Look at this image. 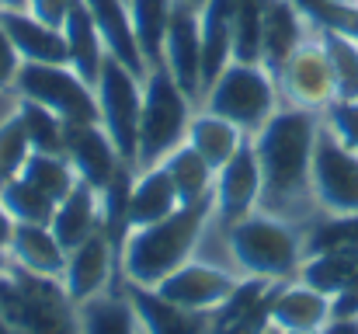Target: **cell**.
<instances>
[{
  "instance_id": "cell-46",
  "label": "cell",
  "mask_w": 358,
  "mask_h": 334,
  "mask_svg": "<svg viewBox=\"0 0 358 334\" xmlns=\"http://www.w3.org/2000/svg\"><path fill=\"white\" fill-rule=\"evenodd\" d=\"M7 268H10V251L0 247V272H7Z\"/></svg>"
},
{
  "instance_id": "cell-6",
  "label": "cell",
  "mask_w": 358,
  "mask_h": 334,
  "mask_svg": "<svg viewBox=\"0 0 358 334\" xmlns=\"http://www.w3.org/2000/svg\"><path fill=\"white\" fill-rule=\"evenodd\" d=\"M278 81L261 63H230L206 91V111L234 122L243 136H254L278 105Z\"/></svg>"
},
{
  "instance_id": "cell-34",
  "label": "cell",
  "mask_w": 358,
  "mask_h": 334,
  "mask_svg": "<svg viewBox=\"0 0 358 334\" xmlns=\"http://www.w3.org/2000/svg\"><path fill=\"white\" fill-rule=\"evenodd\" d=\"M261 39H264V0H237L234 60L237 63H261Z\"/></svg>"
},
{
  "instance_id": "cell-25",
  "label": "cell",
  "mask_w": 358,
  "mask_h": 334,
  "mask_svg": "<svg viewBox=\"0 0 358 334\" xmlns=\"http://www.w3.org/2000/svg\"><path fill=\"white\" fill-rule=\"evenodd\" d=\"M63 35H66V49H70V67L94 88L98 77H101L108 49H105V39H101V32H98V25H94L84 0L70 11V18L63 25Z\"/></svg>"
},
{
  "instance_id": "cell-44",
  "label": "cell",
  "mask_w": 358,
  "mask_h": 334,
  "mask_svg": "<svg viewBox=\"0 0 358 334\" xmlns=\"http://www.w3.org/2000/svg\"><path fill=\"white\" fill-rule=\"evenodd\" d=\"M10 233H14V220H10V213L3 209V202H0V247L10 244Z\"/></svg>"
},
{
  "instance_id": "cell-40",
  "label": "cell",
  "mask_w": 358,
  "mask_h": 334,
  "mask_svg": "<svg viewBox=\"0 0 358 334\" xmlns=\"http://www.w3.org/2000/svg\"><path fill=\"white\" fill-rule=\"evenodd\" d=\"M77 4H80V0H28V11H31L38 21H45L49 28H63L66 18H70V11H73Z\"/></svg>"
},
{
  "instance_id": "cell-49",
  "label": "cell",
  "mask_w": 358,
  "mask_h": 334,
  "mask_svg": "<svg viewBox=\"0 0 358 334\" xmlns=\"http://www.w3.org/2000/svg\"><path fill=\"white\" fill-rule=\"evenodd\" d=\"M285 334H320V331H285Z\"/></svg>"
},
{
  "instance_id": "cell-3",
  "label": "cell",
  "mask_w": 358,
  "mask_h": 334,
  "mask_svg": "<svg viewBox=\"0 0 358 334\" xmlns=\"http://www.w3.org/2000/svg\"><path fill=\"white\" fill-rule=\"evenodd\" d=\"M0 317L14 334H80V314L59 279L24 272L10 261L0 272Z\"/></svg>"
},
{
  "instance_id": "cell-4",
  "label": "cell",
  "mask_w": 358,
  "mask_h": 334,
  "mask_svg": "<svg viewBox=\"0 0 358 334\" xmlns=\"http://www.w3.org/2000/svg\"><path fill=\"white\" fill-rule=\"evenodd\" d=\"M188 95L178 88L171 70L150 67L143 81V111H139V143H136V171L160 167L181 143H188Z\"/></svg>"
},
{
  "instance_id": "cell-43",
  "label": "cell",
  "mask_w": 358,
  "mask_h": 334,
  "mask_svg": "<svg viewBox=\"0 0 358 334\" xmlns=\"http://www.w3.org/2000/svg\"><path fill=\"white\" fill-rule=\"evenodd\" d=\"M320 334H358V317H331Z\"/></svg>"
},
{
  "instance_id": "cell-33",
  "label": "cell",
  "mask_w": 358,
  "mask_h": 334,
  "mask_svg": "<svg viewBox=\"0 0 358 334\" xmlns=\"http://www.w3.org/2000/svg\"><path fill=\"white\" fill-rule=\"evenodd\" d=\"M0 202H3V209L10 213L14 223H42V226L52 223L56 206H59V202H52L42 188H35V185L24 181V178L7 181V185L0 188Z\"/></svg>"
},
{
  "instance_id": "cell-27",
  "label": "cell",
  "mask_w": 358,
  "mask_h": 334,
  "mask_svg": "<svg viewBox=\"0 0 358 334\" xmlns=\"http://www.w3.org/2000/svg\"><path fill=\"white\" fill-rule=\"evenodd\" d=\"M296 275H299V282H306L334 300L358 275V247H331V251L306 254Z\"/></svg>"
},
{
  "instance_id": "cell-22",
  "label": "cell",
  "mask_w": 358,
  "mask_h": 334,
  "mask_svg": "<svg viewBox=\"0 0 358 334\" xmlns=\"http://www.w3.org/2000/svg\"><path fill=\"white\" fill-rule=\"evenodd\" d=\"M101 39H105V49L108 56H115L119 63H125L136 77L146 81L150 67L139 53V42H136V32H132V18H129V4L125 0H84Z\"/></svg>"
},
{
  "instance_id": "cell-17",
  "label": "cell",
  "mask_w": 358,
  "mask_h": 334,
  "mask_svg": "<svg viewBox=\"0 0 358 334\" xmlns=\"http://www.w3.org/2000/svg\"><path fill=\"white\" fill-rule=\"evenodd\" d=\"M125 296L136 307L143 334H213V310H185L157 289L139 286H125Z\"/></svg>"
},
{
  "instance_id": "cell-31",
  "label": "cell",
  "mask_w": 358,
  "mask_h": 334,
  "mask_svg": "<svg viewBox=\"0 0 358 334\" xmlns=\"http://www.w3.org/2000/svg\"><path fill=\"white\" fill-rule=\"evenodd\" d=\"M21 178L31 181L35 188H42L52 202H63L77 188V181H80L77 171H73V164L66 160V153H38V150H31Z\"/></svg>"
},
{
  "instance_id": "cell-26",
  "label": "cell",
  "mask_w": 358,
  "mask_h": 334,
  "mask_svg": "<svg viewBox=\"0 0 358 334\" xmlns=\"http://www.w3.org/2000/svg\"><path fill=\"white\" fill-rule=\"evenodd\" d=\"M178 195H181V206H195V202H206V199H216V167L192 146V143H181L167 160H164Z\"/></svg>"
},
{
  "instance_id": "cell-36",
  "label": "cell",
  "mask_w": 358,
  "mask_h": 334,
  "mask_svg": "<svg viewBox=\"0 0 358 334\" xmlns=\"http://www.w3.org/2000/svg\"><path fill=\"white\" fill-rule=\"evenodd\" d=\"M317 32H320V39L331 53L341 98H358V42L341 35V32H334V28H324V25H317Z\"/></svg>"
},
{
  "instance_id": "cell-47",
  "label": "cell",
  "mask_w": 358,
  "mask_h": 334,
  "mask_svg": "<svg viewBox=\"0 0 358 334\" xmlns=\"http://www.w3.org/2000/svg\"><path fill=\"white\" fill-rule=\"evenodd\" d=\"M261 334H285V331H282V328H275V324H268V328H264Z\"/></svg>"
},
{
  "instance_id": "cell-2",
  "label": "cell",
  "mask_w": 358,
  "mask_h": 334,
  "mask_svg": "<svg viewBox=\"0 0 358 334\" xmlns=\"http://www.w3.org/2000/svg\"><path fill=\"white\" fill-rule=\"evenodd\" d=\"M213 213H216V199H206V202L174 209L160 223L129 230L119 254V268L125 275V286L157 289L174 268L192 261V251L202 240L206 220Z\"/></svg>"
},
{
  "instance_id": "cell-10",
  "label": "cell",
  "mask_w": 358,
  "mask_h": 334,
  "mask_svg": "<svg viewBox=\"0 0 358 334\" xmlns=\"http://www.w3.org/2000/svg\"><path fill=\"white\" fill-rule=\"evenodd\" d=\"M317 28V25H313ZM282 95L289 98L292 109H306V111H320L341 98V88H338V74H334V63H331V53L317 35H306L299 42V49L285 60L282 74L275 77Z\"/></svg>"
},
{
  "instance_id": "cell-16",
  "label": "cell",
  "mask_w": 358,
  "mask_h": 334,
  "mask_svg": "<svg viewBox=\"0 0 358 334\" xmlns=\"http://www.w3.org/2000/svg\"><path fill=\"white\" fill-rule=\"evenodd\" d=\"M306 11L296 0H264V39H261V67L278 77L285 60L299 49L306 32Z\"/></svg>"
},
{
  "instance_id": "cell-14",
  "label": "cell",
  "mask_w": 358,
  "mask_h": 334,
  "mask_svg": "<svg viewBox=\"0 0 358 334\" xmlns=\"http://www.w3.org/2000/svg\"><path fill=\"white\" fill-rule=\"evenodd\" d=\"M237 282L240 279H234L223 268H213L202 261H185L157 286V293L185 310H216L237 289Z\"/></svg>"
},
{
  "instance_id": "cell-30",
  "label": "cell",
  "mask_w": 358,
  "mask_h": 334,
  "mask_svg": "<svg viewBox=\"0 0 358 334\" xmlns=\"http://www.w3.org/2000/svg\"><path fill=\"white\" fill-rule=\"evenodd\" d=\"M243 139H247V136L240 132L234 122H227V118H220V115H213V111L192 118V125H188V143H192L216 171L237 153Z\"/></svg>"
},
{
  "instance_id": "cell-5",
  "label": "cell",
  "mask_w": 358,
  "mask_h": 334,
  "mask_svg": "<svg viewBox=\"0 0 358 334\" xmlns=\"http://www.w3.org/2000/svg\"><path fill=\"white\" fill-rule=\"evenodd\" d=\"M230 251L243 275L271 282H285L289 275H296L306 258L303 237L292 230V223L261 209L230 226Z\"/></svg>"
},
{
  "instance_id": "cell-38",
  "label": "cell",
  "mask_w": 358,
  "mask_h": 334,
  "mask_svg": "<svg viewBox=\"0 0 358 334\" xmlns=\"http://www.w3.org/2000/svg\"><path fill=\"white\" fill-rule=\"evenodd\" d=\"M320 122L348 146V150H355L358 153V98H338V102H331L324 115H320Z\"/></svg>"
},
{
  "instance_id": "cell-8",
  "label": "cell",
  "mask_w": 358,
  "mask_h": 334,
  "mask_svg": "<svg viewBox=\"0 0 358 334\" xmlns=\"http://www.w3.org/2000/svg\"><path fill=\"white\" fill-rule=\"evenodd\" d=\"M94 95H98V111H101V129L112 136L122 160L136 167L143 77H136L115 56H105V67H101V77L94 84Z\"/></svg>"
},
{
  "instance_id": "cell-11",
  "label": "cell",
  "mask_w": 358,
  "mask_h": 334,
  "mask_svg": "<svg viewBox=\"0 0 358 334\" xmlns=\"http://www.w3.org/2000/svg\"><path fill=\"white\" fill-rule=\"evenodd\" d=\"M164 67L178 81V88L188 98H199L202 88V32H199V11L185 0H174L171 25L164 39Z\"/></svg>"
},
{
  "instance_id": "cell-21",
  "label": "cell",
  "mask_w": 358,
  "mask_h": 334,
  "mask_svg": "<svg viewBox=\"0 0 358 334\" xmlns=\"http://www.w3.org/2000/svg\"><path fill=\"white\" fill-rule=\"evenodd\" d=\"M10 261L24 272H35V275H49V279H63V268H66V251L63 244L56 240L52 226H42V223H14V233H10Z\"/></svg>"
},
{
  "instance_id": "cell-32",
  "label": "cell",
  "mask_w": 358,
  "mask_h": 334,
  "mask_svg": "<svg viewBox=\"0 0 358 334\" xmlns=\"http://www.w3.org/2000/svg\"><path fill=\"white\" fill-rule=\"evenodd\" d=\"M14 111H17V118H21L28 139H31V150H38V153H66V122L56 111H49L38 102H28V98H21Z\"/></svg>"
},
{
  "instance_id": "cell-12",
  "label": "cell",
  "mask_w": 358,
  "mask_h": 334,
  "mask_svg": "<svg viewBox=\"0 0 358 334\" xmlns=\"http://www.w3.org/2000/svg\"><path fill=\"white\" fill-rule=\"evenodd\" d=\"M261 192H264V178H261L257 150H254V139H243L237 153L216 171V192H213L216 213L223 216V223L234 226L261 206Z\"/></svg>"
},
{
  "instance_id": "cell-9",
  "label": "cell",
  "mask_w": 358,
  "mask_h": 334,
  "mask_svg": "<svg viewBox=\"0 0 358 334\" xmlns=\"http://www.w3.org/2000/svg\"><path fill=\"white\" fill-rule=\"evenodd\" d=\"M310 188H313V206L324 209L327 216L358 213V153L348 150L324 122L313 146Z\"/></svg>"
},
{
  "instance_id": "cell-1",
  "label": "cell",
  "mask_w": 358,
  "mask_h": 334,
  "mask_svg": "<svg viewBox=\"0 0 358 334\" xmlns=\"http://www.w3.org/2000/svg\"><path fill=\"white\" fill-rule=\"evenodd\" d=\"M317 136H320V111L306 109L275 111L250 136L264 178L261 206H268V213L289 220L306 202H313L310 164H313Z\"/></svg>"
},
{
  "instance_id": "cell-29",
  "label": "cell",
  "mask_w": 358,
  "mask_h": 334,
  "mask_svg": "<svg viewBox=\"0 0 358 334\" xmlns=\"http://www.w3.org/2000/svg\"><path fill=\"white\" fill-rule=\"evenodd\" d=\"M125 4H129L132 32H136V42H139V53H143L146 67H160L174 0H125Z\"/></svg>"
},
{
  "instance_id": "cell-20",
  "label": "cell",
  "mask_w": 358,
  "mask_h": 334,
  "mask_svg": "<svg viewBox=\"0 0 358 334\" xmlns=\"http://www.w3.org/2000/svg\"><path fill=\"white\" fill-rule=\"evenodd\" d=\"M234 14L237 0H206L199 11V32H202V88L234 63Z\"/></svg>"
},
{
  "instance_id": "cell-7",
  "label": "cell",
  "mask_w": 358,
  "mask_h": 334,
  "mask_svg": "<svg viewBox=\"0 0 358 334\" xmlns=\"http://www.w3.org/2000/svg\"><path fill=\"white\" fill-rule=\"evenodd\" d=\"M14 91L56 111L63 122H101L94 88L66 63H21Z\"/></svg>"
},
{
  "instance_id": "cell-19",
  "label": "cell",
  "mask_w": 358,
  "mask_h": 334,
  "mask_svg": "<svg viewBox=\"0 0 358 334\" xmlns=\"http://www.w3.org/2000/svg\"><path fill=\"white\" fill-rule=\"evenodd\" d=\"M334 317V300L306 282L278 286L271 296V324L282 331H320Z\"/></svg>"
},
{
  "instance_id": "cell-50",
  "label": "cell",
  "mask_w": 358,
  "mask_h": 334,
  "mask_svg": "<svg viewBox=\"0 0 358 334\" xmlns=\"http://www.w3.org/2000/svg\"><path fill=\"white\" fill-rule=\"evenodd\" d=\"M352 4H355V7H358V0H352Z\"/></svg>"
},
{
  "instance_id": "cell-48",
  "label": "cell",
  "mask_w": 358,
  "mask_h": 334,
  "mask_svg": "<svg viewBox=\"0 0 358 334\" xmlns=\"http://www.w3.org/2000/svg\"><path fill=\"white\" fill-rule=\"evenodd\" d=\"M185 4H192L195 11H202V7H206V0H185Z\"/></svg>"
},
{
  "instance_id": "cell-41",
  "label": "cell",
  "mask_w": 358,
  "mask_h": 334,
  "mask_svg": "<svg viewBox=\"0 0 358 334\" xmlns=\"http://www.w3.org/2000/svg\"><path fill=\"white\" fill-rule=\"evenodd\" d=\"M21 53L14 49V42H10V35L3 32V25H0V91H7V88H14V81H17V70H21Z\"/></svg>"
},
{
  "instance_id": "cell-28",
  "label": "cell",
  "mask_w": 358,
  "mask_h": 334,
  "mask_svg": "<svg viewBox=\"0 0 358 334\" xmlns=\"http://www.w3.org/2000/svg\"><path fill=\"white\" fill-rule=\"evenodd\" d=\"M80 314V334H143V324L136 317V307L129 296H91L77 303Z\"/></svg>"
},
{
  "instance_id": "cell-42",
  "label": "cell",
  "mask_w": 358,
  "mask_h": 334,
  "mask_svg": "<svg viewBox=\"0 0 358 334\" xmlns=\"http://www.w3.org/2000/svg\"><path fill=\"white\" fill-rule=\"evenodd\" d=\"M334 317H358V275L334 296Z\"/></svg>"
},
{
  "instance_id": "cell-13",
  "label": "cell",
  "mask_w": 358,
  "mask_h": 334,
  "mask_svg": "<svg viewBox=\"0 0 358 334\" xmlns=\"http://www.w3.org/2000/svg\"><path fill=\"white\" fill-rule=\"evenodd\" d=\"M66 160L73 164L77 178L87 181L94 192H105V185L125 164L101 122H66Z\"/></svg>"
},
{
  "instance_id": "cell-18",
  "label": "cell",
  "mask_w": 358,
  "mask_h": 334,
  "mask_svg": "<svg viewBox=\"0 0 358 334\" xmlns=\"http://www.w3.org/2000/svg\"><path fill=\"white\" fill-rule=\"evenodd\" d=\"M0 25L10 35V42L24 63H66L70 67V49H66L63 28H49L31 11H0Z\"/></svg>"
},
{
  "instance_id": "cell-15",
  "label": "cell",
  "mask_w": 358,
  "mask_h": 334,
  "mask_svg": "<svg viewBox=\"0 0 358 334\" xmlns=\"http://www.w3.org/2000/svg\"><path fill=\"white\" fill-rule=\"evenodd\" d=\"M119 251L112 247L108 233L98 230L94 237H87L80 247H73L66 254V268H63V289L70 293L73 303H84L91 296H98L105 286H108V275H112V265H115Z\"/></svg>"
},
{
  "instance_id": "cell-45",
  "label": "cell",
  "mask_w": 358,
  "mask_h": 334,
  "mask_svg": "<svg viewBox=\"0 0 358 334\" xmlns=\"http://www.w3.org/2000/svg\"><path fill=\"white\" fill-rule=\"evenodd\" d=\"M0 11H28V0H0Z\"/></svg>"
},
{
  "instance_id": "cell-37",
  "label": "cell",
  "mask_w": 358,
  "mask_h": 334,
  "mask_svg": "<svg viewBox=\"0 0 358 334\" xmlns=\"http://www.w3.org/2000/svg\"><path fill=\"white\" fill-rule=\"evenodd\" d=\"M303 247H306V254L331 251V247H358V213H352V216H327V223L310 230Z\"/></svg>"
},
{
  "instance_id": "cell-24",
  "label": "cell",
  "mask_w": 358,
  "mask_h": 334,
  "mask_svg": "<svg viewBox=\"0 0 358 334\" xmlns=\"http://www.w3.org/2000/svg\"><path fill=\"white\" fill-rule=\"evenodd\" d=\"M174 209H181V195H178L167 167L160 164V167H150V171H136L132 192H129V230L160 223Z\"/></svg>"
},
{
  "instance_id": "cell-35",
  "label": "cell",
  "mask_w": 358,
  "mask_h": 334,
  "mask_svg": "<svg viewBox=\"0 0 358 334\" xmlns=\"http://www.w3.org/2000/svg\"><path fill=\"white\" fill-rule=\"evenodd\" d=\"M28 157H31V139H28V132H24L17 111H14L0 122V188L7 181L21 178Z\"/></svg>"
},
{
  "instance_id": "cell-39",
  "label": "cell",
  "mask_w": 358,
  "mask_h": 334,
  "mask_svg": "<svg viewBox=\"0 0 358 334\" xmlns=\"http://www.w3.org/2000/svg\"><path fill=\"white\" fill-rule=\"evenodd\" d=\"M275 296V293H271ZM271 296L268 300H261L254 310H247L243 317H237L234 324H227V328H220V331L213 334H261L268 324H271Z\"/></svg>"
},
{
  "instance_id": "cell-23",
  "label": "cell",
  "mask_w": 358,
  "mask_h": 334,
  "mask_svg": "<svg viewBox=\"0 0 358 334\" xmlns=\"http://www.w3.org/2000/svg\"><path fill=\"white\" fill-rule=\"evenodd\" d=\"M52 233L63 244V251L70 254L73 247H80L87 237H94L105 220H101V192H94L87 181H77V188L56 206L52 216Z\"/></svg>"
}]
</instances>
